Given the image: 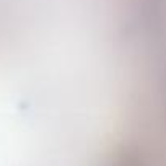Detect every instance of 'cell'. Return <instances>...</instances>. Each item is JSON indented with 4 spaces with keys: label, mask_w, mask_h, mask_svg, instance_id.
Here are the masks:
<instances>
[{
    "label": "cell",
    "mask_w": 166,
    "mask_h": 166,
    "mask_svg": "<svg viewBox=\"0 0 166 166\" xmlns=\"http://www.w3.org/2000/svg\"><path fill=\"white\" fill-rule=\"evenodd\" d=\"M158 93L166 113V0H140Z\"/></svg>",
    "instance_id": "1"
}]
</instances>
